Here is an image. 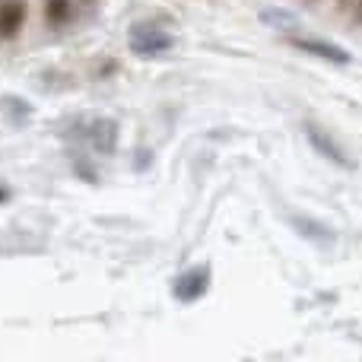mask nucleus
<instances>
[{
  "label": "nucleus",
  "instance_id": "obj_6",
  "mask_svg": "<svg viewBox=\"0 0 362 362\" xmlns=\"http://www.w3.org/2000/svg\"><path fill=\"white\" fill-rule=\"evenodd\" d=\"M204 289H206V270H191L187 276L178 280L175 293H178V299L191 302V299H197V296H204Z\"/></svg>",
  "mask_w": 362,
  "mask_h": 362
},
{
  "label": "nucleus",
  "instance_id": "obj_5",
  "mask_svg": "<svg viewBox=\"0 0 362 362\" xmlns=\"http://www.w3.org/2000/svg\"><path fill=\"white\" fill-rule=\"evenodd\" d=\"M305 137H308V144H312L315 150H318L325 159H331L334 165H344V169H346V165H350V159H346V153L340 150V146L331 140V134H325V131H321V127L305 124Z\"/></svg>",
  "mask_w": 362,
  "mask_h": 362
},
{
  "label": "nucleus",
  "instance_id": "obj_7",
  "mask_svg": "<svg viewBox=\"0 0 362 362\" xmlns=\"http://www.w3.org/2000/svg\"><path fill=\"white\" fill-rule=\"evenodd\" d=\"M89 144L99 153H112L115 150V124L112 121H93L89 124Z\"/></svg>",
  "mask_w": 362,
  "mask_h": 362
},
{
  "label": "nucleus",
  "instance_id": "obj_4",
  "mask_svg": "<svg viewBox=\"0 0 362 362\" xmlns=\"http://www.w3.org/2000/svg\"><path fill=\"white\" fill-rule=\"evenodd\" d=\"M293 45L299 51L312 57H321V61H331V64H350V51H344L340 45L334 42H318V38H293Z\"/></svg>",
  "mask_w": 362,
  "mask_h": 362
},
{
  "label": "nucleus",
  "instance_id": "obj_1",
  "mask_svg": "<svg viewBox=\"0 0 362 362\" xmlns=\"http://www.w3.org/2000/svg\"><path fill=\"white\" fill-rule=\"evenodd\" d=\"M131 48L144 57H153V54H163V51L172 48V35L163 32L159 25L153 23H140L131 29Z\"/></svg>",
  "mask_w": 362,
  "mask_h": 362
},
{
  "label": "nucleus",
  "instance_id": "obj_2",
  "mask_svg": "<svg viewBox=\"0 0 362 362\" xmlns=\"http://www.w3.org/2000/svg\"><path fill=\"white\" fill-rule=\"evenodd\" d=\"M86 6H89V0H45L42 13L51 29H70L74 23L83 19Z\"/></svg>",
  "mask_w": 362,
  "mask_h": 362
},
{
  "label": "nucleus",
  "instance_id": "obj_3",
  "mask_svg": "<svg viewBox=\"0 0 362 362\" xmlns=\"http://www.w3.org/2000/svg\"><path fill=\"white\" fill-rule=\"evenodd\" d=\"M25 19H29V10L23 0H0V38H16Z\"/></svg>",
  "mask_w": 362,
  "mask_h": 362
},
{
  "label": "nucleus",
  "instance_id": "obj_8",
  "mask_svg": "<svg viewBox=\"0 0 362 362\" xmlns=\"http://www.w3.org/2000/svg\"><path fill=\"white\" fill-rule=\"evenodd\" d=\"M340 4H346V0H340Z\"/></svg>",
  "mask_w": 362,
  "mask_h": 362
}]
</instances>
